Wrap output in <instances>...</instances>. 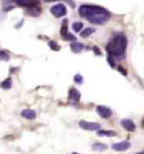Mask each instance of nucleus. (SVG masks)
I'll return each instance as SVG.
<instances>
[{
    "mask_svg": "<svg viewBox=\"0 0 144 154\" xmlns=\"http://www.w3.org/2000/svg\"><path fill=\"white\" fill-rule=\"evenodd\" d=\"M27 12H28V14H31L32 16H38L41 14V12H42V9L40 8L39 5H36L32 6V7L28 8L27 9Z\"/></svg>",
    "mask_w": 144,
    "mask_h": 154,
    "instance_id": "ddd939ff",
    "label": "nucleus"
},
{
    "mask_svg": "<svg viewBox=\"0 0 144 154\" xmlns=\"http://www.w3.org/2000/svg\"><path fill=\"white\" fill-rule=\"evenodd\" d=\"M121 126L129 132H134L136 131V125L130 119H123L121 120Z\"/></svg>",
    "mask_w": 144,
    "mask_h": 154,
    "instance_id": "6e6552de",
    "label": "nucleus"
},
{
    "mask_svg": "<svg viewBox=\"0 0 144 154\" xmlns=\"http://www.w3.org/2000/svg\"><path fill=\"white\" fill-rule=\"evenodd\" d=\"M92 147V150L96 151V152H103V151L108 149V146L104 144V143H101V142L94 143Z\"/></svg>",
    "mask_w": 144,
    "mask_h": 154,
    "instance_id": "2eb2a0df",
    "label": "nucleus"
},
{
    "mask_svg": "<svg viewBox=\"0 0 144 154\" xmlns=\"http://www.w3.org/2000/svg\"><path fill=\"white\" fill-rule=\"evenodd\" d=\"M95 32H96V30H95L94 28L87 27L86 28L85 30H83V31L80 33V36H81L82 38H87V37L90 36L92 34H93Z\"/></svg>",
    "mask_w": 144,
    "mask_h": 154,
    "instance_id": "dca6fc26",
    "label": "nucleus"
},
{
    "mask_svg": "<svg viewBox=\"0 0 144 154\" xmlns=\"http://www.w3.org/2000/svg\"><path fill=\"white\" fill-rule=\"evenodd\" d=\"M0 59L4 61H8L9 59V55L4 50H0Z\"/></svg>",
    "mask_w": 144,
    "mask_h": 154,
    "instance_id": "aec40b11",
    "label": "nucleus"
},
{
    "mask_svg": "<svg viewBox=\"0 0 144 154\" xmlns=\"http://www.w3.org/2000/svg\"><path fill=\"white\" fill-rule=\"evenodd\" d=\"M136 154H144V151L143 152H137V153Z\"/></svg>",
    "mask_w": 144,
    "mask_h": 154,
    "instance_id": "b1692460",
    "label": "nucleus"
},
{
    "mask_svg": "<svg viewBox=\"0 0 144 154\" xmlns=\"http://www.w3.org/2000/svg\"><path fill=\"white\" fill-rule=\"evenodd\" d=\"M93 50H94V53L96 54L101 55V52H100V50H99V48L97 46H94V47H93Z\"/></svg>",
    "mask_w": 144,
    "mask_h": 154,
    "instance_id": "5701e85b",
    "label": "nucleus"
},
{
    "mask_svg": "<svg viewBox=\"0 0 144 154\" xmlns=\"http://www.w3.org/2000/svg\"><path fill=\"white\" fill-rule=\"evenodd\" d=\"M78 14L81 17L95 25H104L111 17V14L107 9L94 5H81L78 9Z\"/></svg>",
    "mask_w": 144,
    "mask_h": 154,
    "instance_id": "f257e3e1",
    "label": "nucleus"
},
{
    "mask_svg": "<svg viewBox=\"0 0 144 154\" xmlns=\"http://www.w3.org/2000/svg\"><path fill=\"white\" fill-rule=\"evenodd\" d=\"M84 48H85V45L83 43L78 42H74L70 43V49L73 53H76V54L81 52L84 49Z\"/></svg>",
    "mask_w": 144,
    "mask_h": 154,
    "instance_id": "9d476101",
    "label": "nucleus"
},
{
    "mask_svg": "<svg viewBox=\"0 0 144 154\" xmlns=\"http://www.w3.org/2000/svg\"><path fill=\"white\" fill-rule=\"evenodd\" d=\"M96 111L101 118L105 119L110 118L113 114L111 109H109L106 106H104V105H99L96 109Z\"/></svg>",
    "mask_w": 144,
    "mask_h": 154,
    "instance_id": "423d86ee",
    "label": "nucleus"
},
{
    "mask_svg": "<svg viewBox=\"0 0 144 154\" xmlns=\"http://www.w3.org/2000/svg\"><path fill=\"white\" fill-rule=\"evenodd\" d=\"M99 136H107V137H114L117 136V133L114 131H108V130H99L97 132Z\"/></svg>",
    "mask_w": 144,
    "mask_h": 154,
    "instance_id": "4468645a",
    "label": "nucleus"
},
{
    "mask_svg": "<svg viewBox=\"0 0 144 154\" xmlns=\"http://www.w3.org/2000/svg\"><path fill=\"white\" fill-rule=\"evenodd\" d=\"M79 125L82 130L85 131H99L100 129V124L96 122H90V121H86V120H81L79 122Z\"/></svg>",
    "mask_w": 144,
    "mask_h": 154,
    "instance_id": "20e7f679",
    "label": "nucleus"
},
{
    "mask_svg": "<svg viewBox=\"0 0 144 154\" xmlns=\"http://www.w3.org/2000/svg\"><path fill=\"white\" fill-rule=\"evenodd\" d=\"M111 147L116 152H125L131 147V143L128 140H122L117 143H114Z\"/></svg>",
    "mask_w": 144,
    "mask_h": 154,
    "instance_id": "0eeeda50",
    "label": "nucleus"
},
{
    "mask_svg": "<svg viewBox=\"0 0 144 154\" xmlns=\"http://www.w3.org/2000/svg\"><path fill=\"white\" fill-rule=\"evenodd\" d=\"M50 12L56 18H60V17H63L64 15H66V14H67V8L65 7V5L64 4L59 3V4H57V5H53L51 7V9H50Z\"/></svg>",
    "mask_w": 144,
    "mask_h": 154,
    "instance_id": "7ed1b4c3",
    "label": "nucleus"
},
{
    "mask_svg": "<svg viewBox=\"0 0 144 154\" xmlns=\"http://www.w3.org/2000/svg\"><path fill=\"white\" fill-rule=\"evenodd\" d=\"M71 154H80V153H78V152H72Z\"/></svg>",
    "mask_w": 144,
    "mask_h": 154,
    "instance_id": "393cba45",
    "label": "nucleus"
},
{
    "mask_svg": "<svg viewBox=\"0 0 144 154\" xmlns=\"http://www.w3.org/2000/svg\"><path fill=\"white\" fill-rule=\"evenodd\" d=\"M108 62L109 63V65L112 67V68H114L115 67V61H114V58H113L111 56H108Z\"/></svg>",
    "mask_w": 144,
    "mask_h": 154,
    "instance_id": "4be33fe9",
    "label": "nucleus"
},
{
    "mask_svg": "<svg viewBox=\"0 0 144 154\" xmlns=\"http://www.w3.org/2000/svg\"><path fill=\"white\" fill-rule=\"evenodd\" d=\"M74 82H75L76 84L81 85V84H82V82H83V77L81 76V75L77 74V75H76L74 76Z\"/></svg>",
    "mask_w": 144,
    "mask_h": 154,
    "instance_id": "412c9836",
    "label": "nucleus"
},
{
    "mask_svg": "<svg viewBox=\"0 0 144 154\" xmlns=\"http://www.w3.org/2000/svg\"><path fill=\"white\" fill-rule=\"evenodd\" d=\"M127 43L128 41L126 36L123 33L120 32L111 36L106 46V51L109 56L113 58L124 59Z\"/></svg>",
    "mask_w": 144,
    "mask_h": 154,
    "instance_id": "f03ea898",
    "label": "nucleus"
},
{
    "mask_svg": "<svg viewBox=\"0 0 144 154\" xmlns=\"http://www.w3.org/2000/svg\"><path fill=\"white\" fill-rule=\"evenodd\" d=\"M21 116L27 119H34L36 117V113L32 109H25L21 112Z\"/></svg>",
    "mask_w": 144,
    "mask_h": 154,
    "instance_id": "f8f14e48",
    "label": "nucleus"
},
{
    "mask_svg": "<svg viewBox=\"0 0 144 154\" xmlns=\"http://www.w3.org/2000/svg\"><path fill=\"white\" fill-rule=\"evenodd\" d=\"M49 46L50 48L52 50H54V51H59V50L61 49V47L56 42L54 41H50L49 42Z\"/></svg>",
    "mask_w": 144,
    "mask_h": 154,
    "instance_id": "6ab92c4d",
    "label": "nucleus"
},
{
    "mask_svg": "<svg viewBox=\"0 0 144 154\" xmlns=\"http://www.w3.org/2000/svg\"><path fill=\"white\" fill-rule=\"evenodd\" d=\"M0 86H1V88H3L5 90H9V89H10L11 86H12V79H11V77H8L4 82H1Z\"/></svg>",
    "mask_w": 144,
    "mask_h": 154,
    "instance_id": "f3484780",
    "label": "nucleus"
},
{
    "mask_svg": "<svg viewBox=\"0 0 144 154\" xmlns=\"http://www.w3.org/2000/svg\"><path fill=\"white\" fill-rule=\"evenodd\" d=\"M15 3L18 5H20V6L27 7V9L30 8V7L34 6V5H39L40 4L38 1H31V0H28V1L27 0H26V1H24V0H18V1H15Z\"/></svg>",
    "mask_w": 144,
    "mask_h": 154,
    "instance_id": "9b49d317",
    "label": "nucleus"
},
{
    "mask_svg": "<svg viewBox=\"0 0 144 154\" xmlns=\"http://www.w3.org/2000/svg\"><path fill=\"white\" fill-rule=\"evenodd\" d=\"M82 28H83V24L81 21L73 23V25H72V29L75 32H79Z\"/></svg>",
    "mask_w": 144,
    "mask_h": 154,
    "instance_id": "a211bd4d",
    "label": "nucleus"
},
{
    "mask_svg": "<svg viewBox=\"0 0 144 154\" xmlns=\"http://www.w3.org/2000/svg\"><path fill=\"white\" fill-rule=\"evenodd\" d=\"M60 35L63 37V39L67 40V41H75L77 40L76 36L72 35L71 33H69L68 32V26H67V20H64L62 24V26L60 29Z\"/></svg>",
    "mask_w": 144,
    "mask_h": 154,
    "instance_id": "39448f33",
    "label": "nucleus"
},
{
    "mask_svg": "<svg viewBox=\"0 0 144 154\" xmlns=\"http://www.w3.org/2000/svg\"><path fill=\"white\" fill-rule=\"evenodd\" d=\"M69 98L73 102H78L81 98V92L76 88H71L69 91Z\"/></svg>",
    "mask_w": 144,
    "mask_h": 154,
    "instance_id": "1a4fd4ad",
    "label": "nucleus"
}]
</instances>
